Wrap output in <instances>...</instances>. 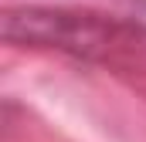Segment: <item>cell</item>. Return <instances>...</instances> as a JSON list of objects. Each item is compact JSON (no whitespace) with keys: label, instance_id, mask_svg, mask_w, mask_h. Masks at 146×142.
<instances>
[{"label":"cell","instance_id":"6da1fadb","mask_svg":"<svg viewBox=\"0 0 146 142\" xmlns=\"http://www.w3.org/2000/svg\"><path fill=\"white\" fill-rule=\"evenodd\" d=\"M3 41L65 51L115 71H146V27L92 10H7Z\"/></svg>","mask_w":146,"mask_h":142}]
</instances>
